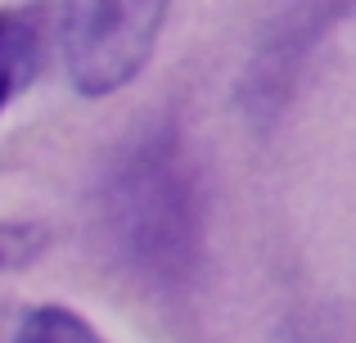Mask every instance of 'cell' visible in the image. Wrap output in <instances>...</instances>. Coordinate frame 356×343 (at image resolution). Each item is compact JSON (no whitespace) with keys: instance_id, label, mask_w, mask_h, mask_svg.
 <instances>
[{"instance_id":"cell-1","label":"cell","mask_w":356,"mask_h":343,"mask_svg":"<svg viewBox=\"0 0 356 343\" xmlns=\"http://www.w3.org/2000/svg\"><path fill=\"white\" fill-rule=\"evenodd\" d=\"M172 0H63V63L81 95H113L154 54Z\"/></svg>"},{"instance_id":"cell-3","label":"cell","mask_w":356,"mask_h":343,"mask_svg":"<svg viewBox=\"0 0 356 343\" xmlns=\"http://www.w3.org/2000/svg\"><path fill=\"white\" fill-rule=\"evenodd\" d=\"M9 343H104L90 330V321H81L68 308H32L18 321Z\"/></svg>"},{"instance_id":"cell-2","label":"cell","mask_w":356,"mask_h":343,"mask_svg":"<svg viewBox=\"0 0 356 343\" xmlns=\"http://www.w3.org/2000/svg\"><path fill=\"white\" fill-rule=\"evenodd\" d=\"M36 72V27L14 9H0V109Z\"/></svg>"}]
</instances>
